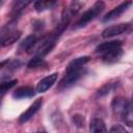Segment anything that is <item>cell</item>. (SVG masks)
<instances>
[{
	"label": "cell",
	"instance_id": "1",
	"mask_svg": "<svg viewBox=\"0 0 133 133\" xmlns=\"http://www.w3.org/2000/svg\"><path fill=\"white\" fill-rule=\"evenodd\" d=\"M89 59L90 58L88 56H82V57H78L76 59H73L68 64L66 70H65V75L63 76V78L58 83L57 90L61 91L68 87L72 86L74 83H76L78 81V79L82 76L83 66L89 61Z\"/></svg>",
	"mask_w": 133,
	"mask_h": 133
},
{
	"label": "cell",
	"instance_id": "2",
	"mask_svg": "<svg viewBox=\"0 0 133 133\" xmlns=\"http://www.w3.org/2000/svg\"><path fill=\"white\" fill-rule=\"evenodd\" d=\"M105 8V4L103 1L99 0L97 1L88 10H86L81 17L80 19L75 23L73 29H78V28H81V27H84L87 23H89L90 21H92L94 19H96Z\"/></svg>",
	"mask_w": 133,
	"mask_h": 133
},
{
	"label": "cell",
	"instance_id": "3",
	"mask_svg": "<svg viewBox=\"0 0 133 133\" xmlns=\"http://www.w3.org/2000/svg\"><path fill=\"white\" fill-rule=\"evenodd\" d=\"M80 9V4H72L71 6L69 7H65L62 11V15H61V20H60V23L59 25L57 26V29L55 31V34L56 35H59L64 29L65 27L68 26V24L70 23V21L72 20V18L79 11Z\"/></svg>",
	"mask_w": 133,
	"mask_h": 133
},
{
	"label": "cell",
	"instance_id": "4",
	"mask_svg": "<svg viewBox=\"0 0 133 133\" xmlns=\"http://www.w3.org/2000/svg\"><path fill=\"white\" fill-rule=\"evenodd\" d=\"M131 4H132V2H131L130 0L121 3L119 5H117L116 7H114L113 9H111L110 11H108V12L105 15V17L103 18V22H109V21H112V20L118 18L124 11H126V10L129 8V6H130Z\"/></svg>",
	"mask_w": 133,
	"mask_h": 133
},
{
	"label": "cell",
	"instance_id": "5",
	"mask_svg": "<svg viewBox=\"0 0 133 133\" xmlns=\"http://www.w3.org/2000/svg\"><path fill=\"white\" fill-rule=\"evenodd\" d=\"M42 105H43V99H37V100H35V101L28 107V109H27L26 111H24V112L20 115L19 122H20V123H26V122H28L33 115H35V113L39 110V108L42 107Z\"/></svg>",
	"mask_w": 133,
	"mask_h": 133
},
{
	"label": "cell",
	"instance_id": "6",
	"mask_svg": "<svg viewBox=\"0 0 133 133\" xmlns=\"http://www.w3.org/2000/svg\"><path fill=\"white\" fill-rule=\"evenodd\" d=\"M129 27H130V25L127 24V23H121V24H117V25L107 27L106 29L103 30L102 36L107 38V37H112V36H115V35H119L122 33H125L129 29Z\"/></svg>",
	"mask_w": 133,
	"mask_h": 133
},
{
	"label": "cell",
	"instance_id": "7",
	"mask_svg": "<svg viewBox=\"0 0 133 133\" xmlns=\"http://www.w3.org/2000/svg\"><path fill=\"white\" fill-rule=\"evenodd\" d=\"M21 36V31L16 30L12 28H9L7 31L2 29V34H1V45L3 47L8 46L17 42Z\"/></svg>",
	"mask_w": 133,
	"mask_h": 133
},
{
	"label": "cell",
	"instance_id": "8",
	"mask_svg": "<svg viewBox=\"0 0 133 133\" xmlns=\"http://www.w3.org/2000/svg\"><path fill=\"white\" fill-rule=\"evenodd\" d=\"M57 77H58V74L57 73H53L45 78H43L36 85V91L37 92H45L47 91L57 80Z\"/></svg>",
	"mask_w": 133,
	"mask_h": 133
},
{
	"label": "cell",
	"instance_id": "9",
	"mask_svg": "<svg viewBox=\"0 0 133 133\" xmlns=\"http://www.w3.org/2000/svg\"><path fill=\"white\" fill-rule=\"evenodd\" d=\"M34 88L31 87V86H21V87H18L14 94H12V97L17 100H21V99H26V98H31L34 96Z\"/></svg>",
	"mask_w": 133,
	"mask_h": 133
},
{
	"label": "cell",
	"instance_id": "10",
	"mask_svg": "<svg viewBox=\"0 0 133 133\" xmlns=\"http://www.w3.org/2000/svg\"><path fill=\"white\" fill-rule=\"evenodd\" d=\"M128 101L125 99V98H122V97H116L112 100V103H111V107H112V111L115 115H122V113L124 112L125 108L127 107L128 105Z\"/></svg>",
	"mask_w": 133,
	"mask_h": 133
},
{
	"label": "cell",
	"instance_id": "11",
	"mask_svg": "<svg viewBox=\"0 0 133 133\" xmlns=\"http://www.w3.org/2000/svg\"><path fill=\"white\" fill-rule=\"evenodd\" d=\"M123 55V50L122 48H116L114 50H111V51H108L106 53H103V56H102V60L106 63H113V62H116L119 60V58L122 57Z\"/></svg>",
	"mask_w": 133,
	"mask_h": 133
},
{
	"label": "cell",
	"instance_id": "12",
	"mask_svg": "<svg viewBox=\"0 0 133 133\" xmlns=\"http://www.w3.org/2000/svg\"><path fill=\"white\" fill-rule=\"evenodd\" d=\"M122 47V42L121 41H110V42H105L101 45H99L96 48V52L98 53H106L108 51L114 50L116 48Z\"/></svg>",
	"mask_w": 133,
	"mask_h": 133
},
{
	"label": "cell",
	"instance_id": "13",
	"mask_svg": "<svg viewBox=\"0 0 133 133\" xmlns=\"http://www.w3.org/2000/svg\"><path fill=\"white\" fill-rule=\"evenodd\" d=\"M121 116L127 126L133 127V103H130V102L128 103L127 107L125 108V110Z\"/></svg>",
	"mask_w": 133,
	"mask_h": 133
},
{
	"label": "cell",
	"instance_id": "14",
	"mask_svg": "<svg viewBox=\"0 0 133 133\" xmlns=\"http://www.w3.org/2000/svg\"><path fill=\"white\" fill-rule=\"evenodd\" d=\"M37 42V37L32 34V35H29L27 36L25 39H23V42H21L20 44V49L23 50V51H28V50H31L34 45L36 44Z\"/></svg>",
	"mask_w": 133,
	"mask_h": 133
},
{
	"label": "cell",
	"instance_id": "15",
	"mask_svg": "<svg viewBox=\"0 0 133 133\" xmlns=\"http://www.w3.org/2000/svg\"><path fill=\"white\" fill-rule=\"evenodd\" d=\"M89 131L90 132H106L105 123L101 118H94L89 124Z\"/></svg>",
	"mask_w": 133,
	"mask_h": 133
},
{
	"label": "cell",
	"instance_id": "16",
	"mask_svg": "<svg viewBox=\"0 0 133 133\" xmlns=\"http://www.w3.org/2000/svg\"><path fill=\"white\" fill-rule=\"evenodd\" d=\"M27 66H28V69H39V68L47 66V62L45 61V59L42 56L35 55L32 59H30Z\"/></svg>",
	"mask_w": 133,
	"mask_h": 133
},
{
	"label": "cell",
	"instance_id": "17",
	"mask_svg": "<svg viewBox=\"0 0 133 133\" xmlns=\"http://www.w3.org/2000/svg\"><path fill=\"white\" fill-rule=\"evenodd\" d=\"M56 0H37L34 4V8L36 11H43L51 8L55 4Z\"/></svg>",
	"mask_w": 133,
	"mask_h": 133
},
{
	"label": "cell",
	"instance_id": "18",
	"mask_svg": "<svg viewBox=\"0 0 133 133\" xmlns=\"http://www.w3.org/2000/svg\"><path fill=\"white\" fill-rule=\"evenodd\" d=\"M33 0H17L15 5H14V12L18 14L20 11H22L25 7H27Z\"/></svg>",
	"mask_w": 133,
	"mask_h": 133
},
{
	"label": "cell",
	"instance_id": "19",
	"mask_svg": "<svg viewBox=\"0 0 133 133\" xmlns=\"http://www.w3.org/2000/svg\"><path fill=\"white\" fill-rule=\"evenodd\" d=\"M17 83H18V80H17V79L9 80V81H6V82H2V83H1V85H0L1 96H3V95H4L8 89H10L11 87H14Z\"/></svg>",
	"mask_w": 133,
	"mask_h": 133
},
{
	"label": "cell",
	"instance_id": "20",
	"mask_svg": "<svg viewBox=\"0 0 133 133\" xmlns=\"http://www.w3.org/2000/svg\"><path fill=\"white\" fill-rule=\"evenodd\" d=\"M110 132H122V133H124V132H126V129L122 126V125H114L110 130H109Z\"/></svg>",
	"mask_w": 133,
	"mask_h": 133
},
{
	"label": "cell",
	"instance_id": "21",
	"mask_svg": "<svg viewBox=\"0 0 133 133\" xmlns=\"http://www.w3.org/2000/svg\"><path fill=\"white\" fill-rule=\"evenodd\" d=\"M73 121H74V123H75L76 125H78V126H81L82 123H83V118H82L81 115H74Z\"/></svg>",
	"mask_w": 133,
	"mask_h": 133
},
{
	"label": "cell",
	"instance_id": "22",
	"mask_svg": "<svg viewBox=\"0 0 133 133\" xmlns=\"http://www.w3.org/2000/svg\"><path fill=\"white\" fill-rule=\"evenodd\" d=\"M1 1H3V0H1Z\"/></svg>",
	"mask_w": 133,
	"mask_h": 133
}]
</instances>
